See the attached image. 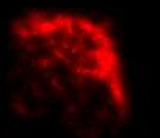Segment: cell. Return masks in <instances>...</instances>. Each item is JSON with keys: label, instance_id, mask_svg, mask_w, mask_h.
<instances>
[{"label": "cell", "instance_id": "6da1fadb", "mask_svg": "<svg viewBox=\"0 0 160 138\" xmlns=\"http://www.w3.org/2000/svg\"><path fill=\"white\" fill-rule=\"evenodd\" d=\"M16 80L42 119L80 130L93 92L128 116L123 63L109 26L71 11H24L10 24Z\"/></svg>", "mask_w": 160, "mask_h": 138}]
</instances>
